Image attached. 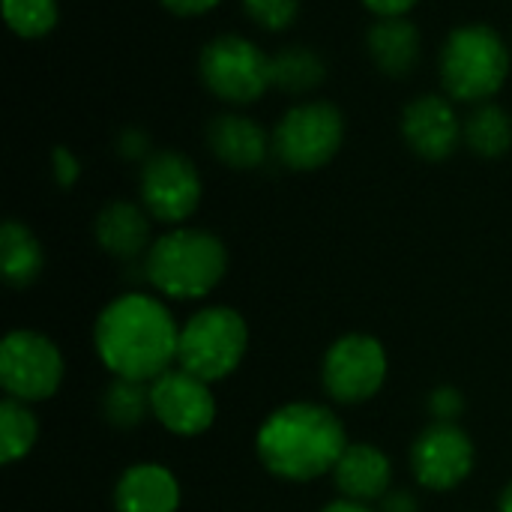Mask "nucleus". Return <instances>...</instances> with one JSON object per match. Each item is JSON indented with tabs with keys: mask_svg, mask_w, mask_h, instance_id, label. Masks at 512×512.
I'll return each instance as SVG.
<instances>
[{
	"mask_svg": "<svg viewBox=\"0 0 512 512\" xmlns=\"http://www.w3.org/2000/svg\"><path fill=\"white\" fill-rule=\"evenodd\" d=\"M96 354L114 378L156 381L177 363L180 327L168 306L147 294H123L96 318Z\"/></svg>",
	"mask_w": 512,
	"mask_h": 512,
	"instance_id": "obj_1",
	"label": "nucleus"
},
{
	"mask_svg": "<svg viewBox=\"0 0 512 512\" xmlns=\"http://www.w3.org/2000/svg\"><path fill=\"white\" fill-rule=\"evenodd\" d=\"M255 450L261 465L288 483H309L333 474L348 435L342 420L315 402H291L273 411L258 429Z\"/></svg>",
	"mask_w": 512,
	"mask_h": 512,
	"instance_id": "obj_2",
	"label": "nucleus"
},
{
	"mask_svg": "<svg viewBox=\"0 0 512 512\" xmlns=\"http://www.w3.org/2000/svg\"><path fill=\"white\" fill-rule=\"evenodd\" d=\"M228 270V252L222 240L201 228H177L162 234L144 261L150 285L171 300L207 297Z\"/></svg>",
	"mask_w": 512,
	"mask_h": 512,
	"instance_id": "obj_3",
	"label": "nucleus"
},
{
	"mask_svg": "<svg viewBox=\"0 0 512 512\" xmlns=\"http://www.w3.org/2000/svg\"><path fill=\"white\" fill-rule=\"evenodd\" d=\"M507 72L510 51L486 24H465L453 30L441 48V84L459 102L495 96L504 87Z\"/></svg>",
	"mask_w": 512,
	"mask_h": 512,
	"instance_id": "obj_4",
	"label": "nucleus"
},
{
	"mask_svg": "<svg viewBox=\"0 0 512 512\" xmlns=\"http://www.w3.org/2000/svg\"><path fill=\"white\" fill-rule=\"evenodd\" d=\"M249 348V330L240 312L228 306H210L195 312L180 327L177 366L207 384L228 378L240 369Z\"/></svg>",
	"mask_w": 512,
	"mask_h": 512,
	"instance_id": "obj_5",
	"label": "nucleus"
},
{
	"mask_svg": "<svg viewBox=\"0 0 512 512\" xmlns=\"http://www.w3.org/2000/svg\"><path fill=\"white\" fill-rule=\"evenodd\" d=\"M345 120L330 102L294 105L273 132V153L294 171L324 168L342 147Z\"/></svg>",
	"mask_w": 512,
	"mask_h": 512,
	"instance_id": "obj_6",
	"label": "nucleus"
},
{
	"mask_svg": "<svg viewBox=\"0 0 512 512\" xmlns=\"http://www.w3.org/2000/svg\"><path fill=\"white\" fill-rule=\"evenodd\" d=\"M201 78L207 90L231 105H249L270 84V57L243 36H216L201 51Z\"/></svg>",
	"mask_w": 512,
	"mask_h": 512,
	"instance_id": "obj_7",
	"label": "nucleus"
},
{
	"mask_svg": "<svg viewBox=\"0 0 512 512\" xmlns=\"http://www.w3.org/2000/svg\"><path fill=\"white\" fill-rule=\"evenodd\" d=\"M63 381V357L57 345L33 330H15L0 345V384L9 399L42 402Z\"/></svg>",
	"mask_w": 512,
	"mask_h": 512,
	"instance_id": "obj_8",
	"label": "nucleus"
},
{
	"mask_svg": "<svg viewBox=\"0 0 512 512\" xmlns=\"http://www.w3.org/2000/svg\"><path fill=\"white\" fill-rule=\"evenodd\" d=\"M321 381L327 396L342 405L369 402L387 381L384 345L366 333H351L336 339L324 354Z\"/></svg>",
	"mask_w": 512,
	"mask_h": 512,
	"instance_id": "obj_9",
	"label": "nucleus"
},
{
	"mask_svg": "<svg viewBox=\"0 0 512 512\" xmlns=\"http://www.w3.org/2000/svg\"><path fill=\"white\" fill-rule=\"evenodd\" d=\"M141 201L144 210L159 222H183L198 210L201 177L198 168L174 150L153 153L141 168Z\"/></svg>",
	"mask_w": 512,
	"mask_h": 512,
	"instance_id": "obj_10",
	"label": "nucleus"
},
{
	"mask_svg": "<svg viewBox=\"0 0 512 512\" xmlns=\"http://www.w3.org/2000/svg\"><path fill=\"white\" fill-rule=\"evenodd\" d=\"M411 471L423 489L450 492L474 471V444L459 423L426 426L411 447Z\"/></svg>",
	"mask_w": 512,
	"mask_h": 512,
	"instance_id": "obj_11",
	"label": "nucleus"
},
{
	"mask_svg": "<svg viewBox=\"0 0 512 512\" xmlns=\"http://www.w3.org/2000/svg\"><path fill=\"white\" fill-rule=\"evenodd\" d=\"M150 414L174 435H204L216 420V399L210 384L183 372L168 369L150 384Z\"/></svg>",
	"mask_w": 512,
	"mask_h": 512,
	"instance_id": "obj_12",
	"label": "nucleus"
},
{
	"mask_svg": "<svg viewBox=\"0 0 512 512\" xmlns=\"http://www.w3.org/2000/svg\"><path fill=\"white\" fill-rule=\"evenodd\" d=\"M402 135L423 159L441 162L456 150V144L462 138V123L444 96L426 93L405 108Z\"/></svg>",
	"mask_w": 512,
	"mask_h": 512,
	"instance_id": "obj_13",
	"label": "nucleus"
},
{
	"mask_svg": "<svg viewBox=\"0 0 512 512\" xmlns=\"http://www.w3.org/2000/svg\"><path fill=\"white\" fill-rule=\"evenodd\" d=\"M333 480L342 498L369 504V501H381L390 492L393 465L387 453L372 444H348L339 465L333 468Z\"/></svg>",
	"mask_w": 512,
	"mask_h": 512,
	"instance_id": "obj_14",
	"label": "nucleus"
},
{
	"mask_svg": "<svg viewBox=\"0 0 512 512\" xmlns=\"http://www.w3.org/2000/svg\"><path fill=\"white\" fill-rule=\"evenodd\" d=\"M117 512H177L180 486L177 477L153 462H141L123 471L114 489Z\"/></svg>",
	"mask_w": 512,
	"mask_h": 512,
	"instance_id": "obj_15",
	"label": "nucleus"
},
{
	"mask_svg": "<svg viewBox=\"0 0 512 512\" xmlns=\"http://www.w3.org/2000/svg\"><path fill=\"white\" fill-rule=\"evenodd\" d=\"M207 144L219 162L228 168H258L267 159L270 138L261 123L243 117V114H219L207 126Z\"/></svg>",
	"mask_w": 512,
	"mask_h": 512,
	"instance_id": "obj_16",
	"label": "nucleus"
},
{
	"mask_svg": "<svg viewBox=\"0 0 512 512\" xmlns=\"http://www.w3.org/2000/svg\"><path fill=\"white\" fill-rule=\"evenodd\" d=\"M366 45H369V54H372L375 66L384 75H393V78L411 75L420 66V57H423L420 30L405 15H399V18H378L369 27Z\"/></svg>",
	"mask_w": 512,
	"mask_h": 512,
	"instance_id": "obj_17",
	"label": "nucleus"
},
{
	"mask_svg": "<svg viewBox=\"0 0 512 512\" xmlns=\"http://www.w3.org/2000/svg\"><path fill=\"white\" fill-rule=\"evenodd\" d=\"M96 240L99 246L120 258V261H129V258H138L147 243H150V219H147V210L132 204V201H111L99 210L96 216Z\"/></svg>",
	"mask_w": 512,
	"mask_h": 512,
	"instance_id": "obj_18",
	"label": "nucleus"
},
{
	"mask_svg": "<svg viewBox=\"0 0 512 512\" xmlns=\"http://www.w3.org/2000/svg\"><path fill=\"white\" fill-rule=\"evenodd\" d=\"M45 255L33 231L21 222H6L0 228V273L12 288H27L39 279Z\"/></svg>",
	"mask_w": 512,
	"mask_h": 512,
	"instance_id": "obj_19",
	"label": "nucleus"
},
{
	"mask_svg": "<svg viewBox=\"0 0 512 512\" xmlns=\"http://www.w3.org/2000/svg\"><path fill=\"white\" fill-rule=\"evenodd\" d=\"M324 75H327V66L312 48L288 45L270 57V84L294 96L315 90L324 81Z\"/></svg>",
	"mask_w": 512,
	"mask_h": 512,
	"instance_id": "obj_20",
	"label": "nucleus"
},
{
	"mask_svg": "<svg viewBox=\"0 0 512 512\" xmlns=\"http://www.w3.org/2000/svg\"><path fill=\"white\" fill-rule=\"evenodd\" d=\"M465 144L486 159L504 156L512 147V120L510 114L498 105H480L474 114H468L462 126Z\"/></svg>",
	"mask_w": 512,
	"mask_h": 512,
	"instance_id": "obj_21",
	"label": "nucleus"
},
{
	"mask_svg": "<svg viewBox=\"0 0 512 512\" xmlns=\"http://www.w3.org/2000/svg\"><path fill=\"white\" fill-rule=\"evenodd\" d=\"M36 435H39V423L27 408V402L6 399L0 405V462L12 465L24 459L33 450Z\"/></svg>",
	"mask_w": 512,
	"mask_h": 512,
	"instance_id": "obj_22",
	"label": "nucleus"
},
{
	"mask_svg": "<svg viewBox=\"0 0 512 512\" xmlns=\"http://www.w3.org/2000/svg\"><path fill=\"white\" fill-rule=\"evenodd\" d=\"M102 411H105V420L111 426L135 429L150 411V387H144V381L114 378V384L105 390Z\"/></svg>",
	"mask_w": 512,
	"mask_h": 512,
	"instance_id": "obj_23",
	"label": "nucleus"
},
{
	"mask_svg": "<svg viewBox=\"0 0 512 512\" xmlns=\"http://www.w3.org/2000/svg\"><path fill=\"white\" fill-rule=\"evenodd\" d=\"M3 15L12 33L21 39H39L57 24V0H3Z\"/></svg>",
	"mask_w": 512,
	"mask_h": 512,
	"instance_id": "obj_24",
	"label": "nucleus"
},
{
	"mask_svg": "<svg viewBox=\"0 0 512 512\" xmlns=\"http://www.w3.org/2000/svg\"><path fill=\"white\" fill-rule=\"evenodd\" d=\"M246 15L264 30H285L297 21L300 0H243Z\"/></svg>",
	"mask_w": 512,
	"mask_h": 512,
	"instance_id": "obj_25",
	"label": "nucleus"
},
{
	"mask_svg": "<svg viewBox=\"0 0 512 512\" xmlns=\"http://www.w3.org/2000/svg\"><path fill=\"white\" fill-rule=\"evenodd\" d=\"M429 411L435 423H456L465 411V396L456 387H438L429 396Z\"/></svg>",
	"mask_w": 512,
	"mask_h": 512,
	"instance_id": "obj_26",
	"label": "nucleus"
},
{
	"mask_svg": "<svg viewBox=\"0 0 512 512\" xmlns=\"http://www.w3.org/2000/svg\"><path fill=\"white\" fill-rule=\"evenodd\" d=\"M54 174H57L60 186H72L78 180V159L69 150H63V147L54 150Z\"/></svg>",
	"mask_w": 512,
	"mask_h": 512,
	"instance_id": "obj_27",
	"label": "nucleus"
},
{
	"mask_svg": "<svg viewBox=\"0 0 512 512\" xmlns=\"http://www.w3.org/2000/svg\"><path fill=\"white\" fill-rule=\"evenodd\" d=\"M378 18H399V15H405L408 9H414L417 6V0H363Z\"/></svg>",
	"mask_w": 512,
	"mask_h": 512,
	"instance_id": "obj_28",
	"label": "nucleus"
},
{
	"mask_svg": "<svg viewBox=\"0 0 512 512\" xmlns=\"http://www.w3.org/2000/svg\"><path fill=\"white\" fill-rule=\"evenodd\" d=\"M381 512H417V498L405 489L387 492L381 498Z\"/></svg>",
	"mask_w": 512,
	"mask_h": 512,
	"instance_id": "obj_29",
	"label": "nucleus"
},
{
	"mask_svg": "<svg viewBox=\"0 0 512 512\" xmlns=\"http://www.w3.org/2000/svg\"><path fill=\"white\" fill-rule=\"evenodd\" d=\"M219 0H162V6L174 15H204L216 6Z\"/></svg>",
	"mask_w": 512,
	"mask_h": 512,
	"instance_id": "obj_30",
	"label": "nucleus"
},
{
	"mask_svg": "<svg viewBox=\"0 0 512 512\" xmlns=\"http://www.w3.org/2000/svg\"><path fill=\"white\" fill-rule=\"evenodd\" d=\"M117 147H120V153H123V156L138 159V156H144V153H147V135H141V132H123Z\"/></svg>",
	"mask_w": 512,
	"mask_h": 512,
	"instance_id": "obj_31",
	"label": "nucleus"
},
{
	"mask_svg": "<svg viewBox=\"0 0 512 512\" xmlns=\"http://www.w3.org/2000/svg\"><path fill=\"white\" fill-rule=\"evenodd\" d=\"M321 512H375V510H369V504H360V501H351V498H339V501L327 504Z\"/></svg>",
	"mask_w": 512,
	"mask_h": 512,
	"instance_id": "obj_32",
	"label": "nucleus"
},
{
	"mask_svg": "<svg viewBox=\"0 0 512 512\" xmlns=\"http://www.w3.org/2000/svg\"><path fill=\"white\" fill-rule=\"evenodd\" d=\"M501 512H512V483L504 489V495H501Z\"/></svg>",
	"mask_w": 512,
	"mask_h": 512,
	"instance_id": "obj_33",
	"label": "nucleus"
}]
</instances>
